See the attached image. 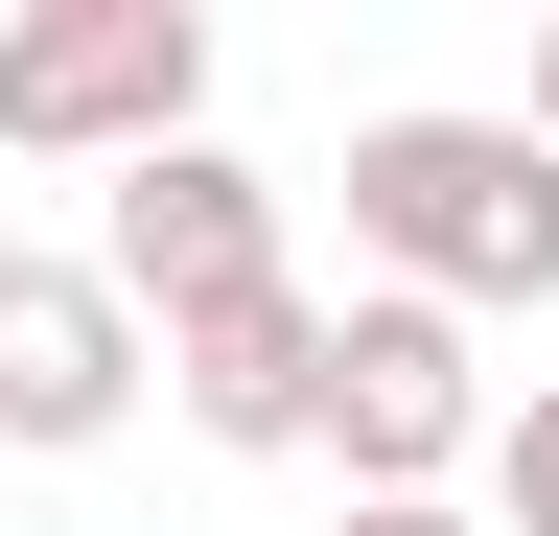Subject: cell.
Returning <instances> with one entry per match:
<instances>
[{"instance_id":"cell-5","label":"cell","mask_w":559,"mask_h":536,"mask_svg":"<svg viewBox=\"0 0 559 536\" xmlns=\"http://www.w3.org/2000/svg\"><path fill=\"white\" fill-rule=\"evenodd\" d=\"M140 420V326L94 303V257H0V443H117Z\"/></svg>"},{"instance_id":"cell-6","label":"cell","mask_w":559,"mask_h":536,"mask_svg":"<svg viewBox=\"0 0 559 536\" xmlns=\"http://www.w3.org/2000/svg\"><path fill=\"white\" fill-rule=\"evenodd\" d=\"M140 373H164V396H187L210 443H257V466H280V443H304V396H326V303H304V281H257V303H210V326H164Z\"/></svg>"},{"instance_id":"cell-1","label":"cell","mask_w":559,"mask_h":536,"mask_svg":"<svg viewBox=\"0 0 559 536\" xmlns=\"http://www.w3.org/2000/svg\"><path fill=\"white\" fill-rule=\"evenodd\" d=\"M349 234L396 257V303H559V164L513 117H373L349 141Z\"/></svg>"},{"instance_id":"cell-4","label":"cell","mask_w":559,"mask_h":536,"mask_svg":"<svg viewBox=\"0 0 559 536\" xmlns=\"http://www.w3.org/2000/svg\"><path fill=\"white\" fill-rule=\"evenodd\" d=\"M304 443L349 466V490H443V466L489 443V373H466V326L443 303H326V396H304Z\"/></svg>"},{"instance_id":"cell-7","label":"cell","mask_w":559,"mask_h":536,"mask_svg":"<svg viewBox=\"0 0 559 536\" xmlns=\"http://www.w3.org/2000/svg\"><path fill=\"white\" fill-rule=\"evenodd\" d=\"M489 513H513V536H559V373L489 420Z\"/></svg>"},{"instance_id":"cell-9","label":"cell","mask_w":559,"mask_h":536,"mask_svg":"<svg viewBox=\"0 0 559 536\" xmlns=\"http://www.w3.org/2000/svg\"><path fill=\"white\" fill-rule=\"evenodd\" d=\"M513 141H536V164H559V47H536V117H513Z\"/></svg>"},{"instance_id":"cell-3","label":"cell","mask_w":559,"mask_h":536,"mask_svg":"<svg viewBox=\"0 0 559 536\" xmlns=\"http://www.w3.org/2000/svg\"><path fill=\"white\" fill-rule=\"evenodd\" d=\"M280 281V187L234 164V141H164V164H117V211H94V303L164 350V326H210V303H257Z\"/></svg>"},{"instance_id":"cell-2","label":"cell","mask_w":559,"mask_h":536,"mask_svg":"<svg viewBox=\"0 0 559 536\" xmlns=\"http://www.w3.org/2000/svg\"><path fill=\"white\" fill-rule=\"evenodd\" d=\"M0 141L24 164H164V141H210V0H24L0 24Z\"/></svg>"},{"instance_id":"cell-8","label":"cell","mask_w":559,"mask_h":536,"mask_svg":"<svg viewBox=\"0 0 559 536\" xmlns=\"http://www.w3.org/2000/svg\"><path fill=\"white\" fill-rule=\"evenodd\" d=\"M349 536H466V513L443 490H349Z\"/></svg>"}]
</instances>
